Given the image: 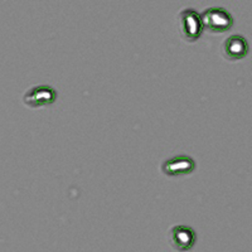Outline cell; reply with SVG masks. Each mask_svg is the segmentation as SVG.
<instances>
[{
    "mask_svg": "<svg viewBox=\"0 0 252 252\" xmlns=\"http://www.w3.org/2000/svg\"><path fill=\"white\" fill-rule=\"evenodd\" d=\"M201 17L202 31L209 34H222L231 29L233 24L232 15L223 8H208Z\"/></svg>",
    "mask_w": 252,
    "mask_h": 252,
    "instance_id": "1",
    "label": "cell"
},
{
    "mask_svg": "<svg viewBox=\"0 0 252 252\" xmlns=\"http://www.w3.org/2000/svg\"><path fill=\"white\" fill-rule=\"evenodd\" d=\"M178 23L182 38L187 42H194L202 34L201 17L194 9H184L178 15Z\"/></svg>",
    "mask_w": 252,
    "mask_h": 252,
    "instance_id": "2",
    "label": "cell"
},
{
    "mask_svg": "<svg viewBox=\"0 0 252 252\" xmlns=\"http://www.w3.org/2000/svg\"><path fill=\"white\" fill-rule=\"evenodd\" d=\"M56 100H57V91L47 85L32 87L23 96V102L31 109L49 106Z\"/></svg>",
    "mask_w": 252,
    "mask_h": 252,
    "instance_id": "3",
    "label": "cell"
},
{
    "mask_svg": "<svg viewBox=\"0 0 252 252\" xmlns=\"http://www.w3.org/2000/svg\"><path fill=\"white\" fill-rule=\"evenodd\" d=\"M195 163L188 155H177L161 164V172L168 177H183L194 170Z\"/></svg>",
    "mask_w": 252,
    "mask_h": 252,
    "instance_id": "4",
    "label": "cell"
},
{
    "mask_svg": "<svg viewBox=\"0 0 252 252\" xmlns=\"http://www.w3.org/2000/svg\"><path fill=\"white\" fill-rule=\"evenodd\" d=\"M249 42L240 34L229 35L222 43V55L228 61L242 60L249 55Z\"/></svg>",
    "mask_w": 252,
    "mask_h": 252,
    "instance_id": "5",
    "label": "cell"
},
{
    "mask_svg": "<svg viewBox=\"0 0 252 252\" xmlns=\"http://www.w3.org/2000/svg\"><path fill=\"white\" fill-rule=\"evenodd\" d=\"M169 242L175 250L187 251L195 244L194 229L188 226H175L169 231Z\"/></svg>",
    "mask_w": 252,
    "mask_h": 252,
    "instance_id": "6",
    "label": "cell"
}]
</instances>
